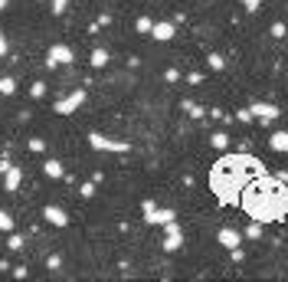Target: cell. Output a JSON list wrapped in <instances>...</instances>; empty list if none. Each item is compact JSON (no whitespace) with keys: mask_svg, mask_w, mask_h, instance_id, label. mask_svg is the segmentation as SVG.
<instances>
[{"mask_svg":"<svg viewBox=\"0 0 288 282\" xmlns=\"http://www.w3.org/2000/svg\"><path fill=\"white\" fill-rule=\"evenodd\" d=\"M180 246H184V233L174 227V220H171V223H167V236H164V250L174 253V250H180Z\"/></svg>","mask_w":288,"mask_h":282,"instance_id":"obj_10","label":"cell"},{"mask_svg":"<svg viewBox=\"0 0 288 282\" xmlns=\"http://www.w3.org/2000/svg\"><path fill=\"white\" fill-rule=\"evenodd\" d=\"M7 53H10V46H7V36L0 33V56H7Z\"/></svg>","mask_w":288,"mask_h":282,"instance_id":"obj_31","label":"cell"},{"mask_svg":"<svg viewBox=\"0 0 288 282\" xmlns=\"http://www.w3.org/2000/svg\"><path fill=\"white\" fill-rule=\"evenodd\" d=\"M164 79H167V82H177L180 72H177V69H167V72H164Z\"/></svg>","mask_w":288,"mask_h":282,"instance_id":"obj_27","label":"cell"},{"mask_svg":"<svg viewBox=\"0 0 288 282\" xmlns=\"http://www.w3.org/2000/svg\"><path fill=\"white\" fill-rule=\"evenodd\" d=\"M0 230H3V233H10V230H13V220H10L7 210H0Z\"/></svg>","mask_w":288,"mask_h":282,"instance_id":"obj_18","label":"cell"},{"mask_svg":"<svg viewBox=\"0 0 288 282\" xmlns=\"http://www.w3.org/2000/svg\"><path fill=\"white\" fill-rule=\"evenodd\" d=\"M184 109H187V112H190V115H193V118H203V109H200V105H196V102H190V99H184Z\"/></svg>","mask_w":288,"mask_h":282,"instance_id":"obj_19","label":"cell"},{"mask_svg":"<svg viewBox=\"0 0 288 282\" xmlns=\"http://www.w3.org/2000/svg\"><path fill=\"white\" fill-rule=\"evenodd\" d=\"M72 49L63 46V43H56V46H49V56H46V69H56L59 63H72Z\"/></svg>","mask_w":288,"mask_h":282,"instance_id":"obj_5","label":"cell"},{"mask_svg":"<svg viewBox=\"0 0 288 282\" xmlns=\"http://www.w3.org/2000/svg\"><path fill=\"white\" fill-rule=\"evenodd\" d=\"M216 240L226 246V250H236V246L242 243V233H239V230H233V227H223V230L216 233Z\"/></svg>","mask_w":288,"mask_h":282,"instance_id":"obj_11","label":"cell"},{"mask_svg":"<svg viewBox=\"0 0 288 282\" xmlns=\"http://www.w3.org/2000/svg\"><path fill=\"white\" fill-rule=\"evenodd\" d=\"M89 144H92L95 151H111V154H125V151H131L125 141H111V138H105L101 132H92V135H89Z\"/></svg>","mask_w":288,"mask_h":282,"instance_id":"obj_3","label":"cell"},{"mask_svg":"<svg viewBox=\"0 0 288 282\" xmlns=\"http://www.w3.org/2000/svg\"><path fill=\"white\" fill-rule=\"evenodd\" d=\"M43 217H46L53 227H69V213H66L63 207H56V204H46V207H43Z\"/></svg>","mask_w":288,"mask_h":282,"instance_id":"obj_8","label":"cell"},{"mask_svg":"<svg viewBox=\"0 0 288 282\" xmlns=\"http://www.w3.org/2000/svg\"><path fill=\"white\" fill-rule=\"evenodd\" d=\"M144 220L161 227V223H171V220H174V210H167V207H164V210H157V207L148 200V204H144Z\"/></svg>","mask_w":288,"mask_h":282,"instance_id":"obj_7","label":"cell"},{"mask_svg":"<svg viewBox=\"0 0 288 282\" xmlns=\"http://www.w3.org/2000/svg\"><path fill=\"white\" fill-rule=\"evenodd\" d=\"M239 204L249 210L252 220H259V223H272V220H279V217L288 213V187H285V180L279 184V177H265V174H259V177H252L249 184L242 187Z\"/></svg>","mask_w":288,"mask_h":282,"instance_id":"obj_1","label":"cell"},{"mask_svg":"<svg viewBox=\"0 0 288 282\" xmlns=\"http://www.w3.org/2000/svg\"><path fill=\"white\" fill-rule=\"evenodd\" d=\"M95 194V184L92 180H89V184H82V197H92Z\"/></svg>","mask_w":288,"mask_h":282,"instance_id":"obj_29","label":"cell"},{"mask_svg":"<svg viewBox=\"0 0 288 282\" xmlns=\"http://www.w3.org/2000/svg\"><path fill=\"white\" fill-rule=\"evenodd\" d=\"M213 148H216V151L229 148V135H226V132H216V135H213Z\"/></svg>","mask_w":288,"mask_h":282,"instance_id":"obj_16","label":"cell"},{"mask_svg":"<svg viewBox=\"0 0 288 282\" xmlns=\"http://www.w3.org/2000/svg\"><path fill=\"white\" fill-rule=\"evenodd\" d=\"M43 174H46V177H53V180H66V171H63V164H59L56 157L43 161Z\"/></svg>","mask_w":288,"mask_h":282,"instance_id":"obj_12","label":"cell"},{"mask_svg":"<svg viewBox=\"0 0 288 282\" xmlns=\"http://www.w3.org/2000/svg\"><path fill=\"white\" fill-rule=\"evenodd\" d=\"M187 82H190V86H200V82H203V72H190Z\"/></svg>","mask_w":288,"mask_h":282,"instance_id":"obj_26","label":"cell"},{"mask_svg":"<svg viewBox=\"0 0 288 282\" xmlns=\"http://www.w3.org/2000/svg\"><path fill=\"white\" fill-rule=\"evenodd\" d=\"M23 246V236L20 233H10V250H20Z\"/></svg>","mask_w":288,"mask_h":282,"instance_id":"obj_24","label":"cell"},{"mask_svg":"<svg viewBox=\"0 0 288 282\" xmlns=\"http://www.w3.org/2000/svg\"><path fill=\"white\" fill-rule=\"evenodd\" d=\"M30 151H33V154H43V151H46L43 138H30Z\"/></svg>","mask_w":288,"mask_h":282,"instance_id":"obj_22","label":"cell"},{"mask_svg":"<svg viewBox=\"0 0 288 282\" xmlns=\"http://www.w3.org/2000/svg\"><path fill=\"white\" fill-rule=\"evenodd\" d=\"M246 3V10H259V0H242Z\"/></svg>","mask_w":288,"mask_h":282,"instance_id":"obj_32","label":"cell"},{"mask_svg":"<svg viewBox=\"0 0 288 282\" xmlns=\"http://www.w3.org/2000/svg\"><path fill=\"white\" fill-rule=\"evenodd\" d=\"M272 36H285V23H272Z\"/></svg>","mask_w":288,"mask_h":282,"instance_id":"obj_30","label":"cell"},{"mask_svg":"<svg viewBox=\"0 0 288 282\" xmlns=\"http://www.w3.org/2000/svg\"><path fill=\"white\" fill-rule=\"evenodd\" d=\"M13 89H16L13 79H3V82H0V95H13Z\"/></svg>","mask_w":288,"mask_h":282,"instance_id":"obj_20","label":"cell"},{"mask_svg":"<svg viewBox=\"0 0 288 282\" xmlns=\"http://www.w3.org/2000/svg\"><path fill=\"white\" fill-rule=\"evenodd\" d=\"M105 63H108V49H105V46H95V49H92V66H95V69H105Z\"/></svg>","mask_w":288,"mask_h":282,"instance_id":"obj_14","label":"cell"},{"mask_svg":"<svg viewBox=\"0 0 288 282\" xmlns=\"http://www.w3.org/2000/svg\"><path fill=\"white\" fill-rule=\"evenodd\" d=\"M269 144H272L275 151H285L288 154V132H272L269 135Z\"/></svg>","mask_w":288,"mask_h":282,"instance_id":"obj_13","label":"cell"},{"mask_svg":"<svg viewBox=\"0 0 288 282\" xmlns=\"http://www.w3.org/2000/svg\"><path fill=\"white\" fill-rule=\"evenodd\" d=\"M210 69H216V72H223L226 69V59L219 53H210Z\"/></svg>","mask_w":288,"mask_h":282,"instance_id":"obj_17","label":"cell"},{"mask_svg":"<svg viewBox=\"0 0 288 282\" xmlns=\"http://www.w3.org/2000/svg\"><path fill=\"white\" fill-rule=\"evenodd\" d=\"M246 236H249V240H259V236H262V223L256 220V223H252V227L246 230Z\"/></svg>","mask_w":288,"mask_h":282,"instance_id":"obj_23","label":"cell"},{"mask_svg":"<svg viewBox=\"0 0 288 282\" xmlns=\"http://www.w3.org/2000/svg\"><path fill=\"white\" fill-rule=\"evenodd\" d=\"M82 102H86V89H76V92H72V95H66V99H59V102H56L53 109L59 112V115H69V112H76V109H79V105H82Z\"/></svg>","mask_w":288,"mask_h":282,"instance_id":"obj_4","label":"cell"},{"mask_svg":"<svg viewBox=\"0 0 288 282\" xmlns=\"http://www.w3.org/2000/svg\"><path fill=\"white\" fill-rule=\"evenodd\" d=\"M30 95H33V99H39V95H43V82H33V89H30Z\"/></svg>","mask_w":288,"mask_h":282,"instance_id":"obj_28","label":"cell"},{"mask_svg":"<svg viewBox=\"0 0 288 282\" xmlns=\"http://www.w3.org/2000/svg\"><path fill=\"white\" fill-rule=\"evenodd\" d=\"M0 82H3V79H0Z\"/></svg>","mask_w":288,"mask_h":282,"instance_id":"obj_33","label":"cell"},{"mask_svg":"<svg viewBox=\"0 0 288 282\" xmlns=\"http://www.w3.org/2000/svg\"><path fill=\"white\" fill-rule=\"evenodd\" d=\"M151 23H154V20H148V16H141L138 23H134V30H138V33H151Z\"/></svg>","mask_w":288,"mask_h":282,"instance_id":"obj_21","label":"cell"},{"mask_svg":"<svg viewBox=\"0 0 288 282\" xmlns=\"http://www.w3.org/2000/svg\"><path fill=\"white\" fill-rule=\"evenodd\" d=\"M174 33H177V26H174V20H157V23H151V36L154 39H171Z\"/></svg>","mask_w":288,"mask_h":282,"instance_id":"obj_9","label":"cell"},{"mask_svg":"<svg viewBox=\"0 0 288 282\" xmlns=\"http://www.w3.org/2000/svg\"><path fill=\"white\" fill-rule=\"evenodd\" d=\"M66 7H69V0H53V13H63Z\"/></svg>","mask_w":288,"mask_h":282,"instance_id":"obj_25","label":"cell"},{"mask_svg":"<svg viewBox=\"0 0 288 282\" xmlns=\"http://www.w3.org/2000/svg\"><path fill=\"white\" fill-rule=\"evenodd\" d=\"M242 161H246V157H226V161H219V164L213 167V177H210L213 194H216L219 200H226V204H239L242 187L252 180V174H239Z\"/></svg>","mask_w":288,"mask_h":282,"instance_id":"obj_2","label":"cell"},{"mask_svg":"<svg viewBox=\"0 0 288 282\" xmlns=\"http://www.w3.org/2000/svg\"><path fill=\"white\" fill-rule=\"evenodd\" d=\"M249 115L252 118H259V122H272V118H279V105H272V102H252L249 105Z\"/></svg>","mask_w":288,"mask_h":282,"instance_id":"obj_6","label":"cell"},{"mask_svg":"<svg viewBox=\"0 0 288 282\" xmlns=\"http://www.w3.org/2000/svg\"><path fill=\"white\" fill-rule=\"evenodd\" d=\"M20 180H23L20 167H10V171H7V180H3V187H7V190H16V187H20Z\"/></svg>","mask_w":288,"mask_h":282,"instance_id":"obj_15","label":"cell"}]
</instances>
